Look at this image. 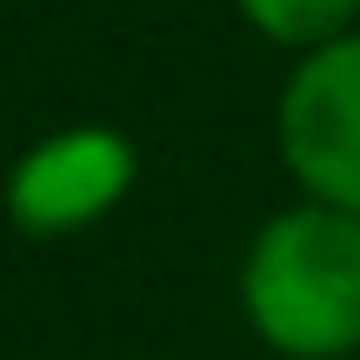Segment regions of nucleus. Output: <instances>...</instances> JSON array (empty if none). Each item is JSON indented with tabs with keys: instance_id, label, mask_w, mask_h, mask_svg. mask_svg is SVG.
<instances>
[{
	"instance_id": "1",
	"label": "nucleus",
	"mask_w": 360,
	"mask_h": 360,
	"mask_svg": "<svg viewBox=\"0 0 360 360\" xmlns=\"http://www.w3.org/2000/svg\"><path fill=\"white\" fill-rule=\"evenodd\" d=\"M240 314L281 360L360 354V220L340 207H281L247 240Z\"/></svg>"
},
{
	"instance_id": "2",
	"label": "nucleus",
	"mask_w": 360,
	"mask_h": 360,
	"mask_svg": "<svg viewBox=\"0 0 360 360\" xmlns=\"http://www.w3.org/2000/svg\"><path fill=\"white\" fill-rule=\"evenodd\" d=\"M274 141L300 200L360 220V34L294 60L274 107Z\"/></svg>"
},
{
	"instance_id": "3",
	"label": "nucleus",
	"mask_w": 360,
	"mask_h": 360,
	"mask_svg": "<svg viewBox=\"0 0 360 360\" xmlns=\"http://www.w3.org/2000/svg\"><path fill=\"white\" fill-rule=\"evenodd\" d=\"M141 180V154L120 127H60L40 134L7 167V220L27 240H67L114 214Z\"/></svg>"
},
{
	"instance_id": "4",
	"label": "nucleus",
	"mask_w": 360,
	"mask_h": 360,
	"mask_svg": "<svg viewBox=\"0 0 360 360\" xmlns=\"http://www.w3.org/2000/svg\"><path fill=\"white\" fill-rule=\"evenodd\" d=\"M233 13H240L260 40L287 47L294 60L314 53V47H334V40L360 34V0H233Z\"/></svg>"
}]
</instances>
